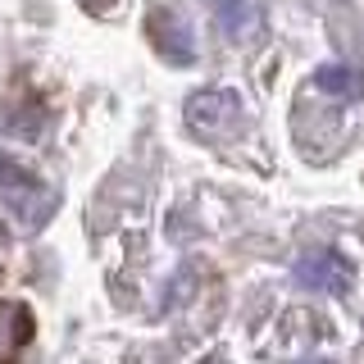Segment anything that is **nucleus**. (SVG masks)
Listing matches in <instances>:
<instances>
[{
	"label": "nucleus",
	"instance_id": "obj_7",
	"mask_svg": "<svg viewBox=\"0 0 364 364\" xmlns=\"http://www.w3.org/2000/svg\"><path fill=\"white\" fill-rule=\"evenodd\" d=\"M109 5H114V0H87V9H96V14H105Z\"/></svg>",
	"mask_w": 364,
	"mask_h": 364
},
{
	"label": "nucleus",
	"instance_id": "obj_1",
	"mask_svg": "<svg viewBox=\"0 0 364 364\" xmlns=\"http://www.w3.org/2000/svg\"><path fill=\"white\" fill-rule=\"evenodd\" d=\"M0 200H5V210L14 214L18 223H28V228H37L46 214H50L46 187L28 173V168L9 164V159H0Z\"/></svg>",
	"mask_w": 364,
	"mask_h": 364
},
{
	"label": "nucleus",
	"instance_id": "obj_3",
	"mask_svg": "<svg viewBox=\"0 0 364 364\" xmlns=\"http://www.w3.org/2000/svg\"><path fill=\"white\" fill-rule=\"evenodd\" d=\"M296 278H301V287H310V291L341 296V291H350V278H355V269H350V259L341 255V250L323 246V250H310V255L296 264Z\"/></svg>",
	"mask_w": 364,
	"mask_h": 364
},
{
	"label": "nucleus",
	"instance_id": "obj_2",
	"mask_svg": "<svg viewBox=\"0 0 364 364\" xmlns=\"http://www.w3.org/2000/svg\"><path fill=\"white\" fill-rule=\"evenodd\" d=\"M237 123H242V105H237L232 91L205 87V91H196V96L187 100V128L196 132V136H205V141L232 132Z\"/></svg>",
	"mask_w": 364,
	"mask_h": 364
},
{
	"label": "nucleus",
	"instance_id": "obj_6",
	"mask_svg": "<svg viewBox=\"0 0 364 364\" xmlns=\"http://www.w3.org/2000/svg\"><path fill=\"white\" fill-rule=\"evenodd\" d=\"M314 87L328 91V96H337V100H360L364 96V73L350 68V64H323L314 73Z\"/></svg>",
	"mask_w": 364,
	"mask_h": 364
},
{
	"label": "nucleus",
	"instance_id": "obj_4",
	"mask_svg": "<svg viewBox=\"0 0 364 364\" xmlns=\"http://www.w3.org/2000/svg\"><path fill=\"white\" fill-rule=\"evenodd\" d=\"M146 32H151L155 50L164 55L168 64H191V60H196V37H191V28L173 14V9H151Z\"/></svg>",
	"mask_w": 364,
	"mask_h": 364
},
{
	"label": "nucleus",
	"instance_id": "obj_5",
	"mask_svg": "<svg viewBox=\"0 0 364 364\" xmlns=\"http://www.w3.org/2000/svg\"><path fill=\"white\" fill-rule=\"evenodd\" d=\"M205 5H210V14L219 18V28L228 37H250V32L259 28L255 0H205Z\"/></svg>",
	"mask_w": 364,
	"mask_h": 364
}]
</instances>
